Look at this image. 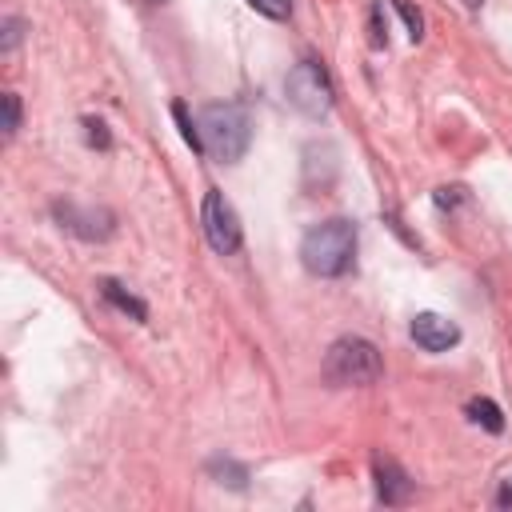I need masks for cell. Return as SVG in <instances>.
<instances>
[{"label": "cell", "instance_id": "5", "mask_svg": "<svg viewBox=\"0 0 512 512\" xmlns=\"http://www.w3.org/2000/svg\"><path fill=\"white\" fill-rule=\"evenodd\" d=\"M200 220H204V236H208V244L220 252V256H228V252H236L240 248V216H236V208L224 200V192H208L204 196V212H200Z\"/></svg>", "mask_w": 512, "mask_h": 512}, {"label": "cell", "instance_id": "16", "mask_svg": "<svg viewBox=\"0 0 512 512\" xmlns=\"http://www.w3.org/2000/svg\"><path fill=\"white\" fill-rule=\"evenodd\" d=\"M84 136H88V144L92 148H112V136H108V124L104 120H84Z\"/></svg>", "mask_w": 512, "mask_h": 512}, {"label": "cell", "instance_id": "13", "mask_svg": "<svg viewBox=\"0 0 512 512\" xmlns=\"http://www.w3.org/2000/svg\"><path fill=\"white\" fill-rule=\"evenodd\" d=\"M208 468H212V476H228L224 484H232V488H244V480H248V472L240 464H232V460H212Z\"/></svg>", "mask_w": 512, "mask_h": 512}, {"label": "cell", "instance_id": "4", "mask_svg": "<svg viewBox=\"0 0 512 512\" xmlns=\"http://www.w3.org/2000/svg\"><path fill=\"white\" fill-rule=\"evenodd\" d=\"M284 92H288V104H292L296 112L312 116V120H320V116L332 108V96H336L328 72H324L316 60H300V64L288 72Z\"/></svg>", "mask_w": 512, "mask_h": 512}, {"label": "cell", "instance_id": "10", "mask_svg": "<svg viewBox=\"0 0 512 512\" xmlns=\"http://www.w3.org/2000/svg\"><path fill=\"white\" fill-rule=\"evenodd\" d=\"M468 416H472L476 424H484L488 432H504V416H500V408H496L488 396H476V400H468Z\"/></svg>", "mask_w": 512, "mask_h": 512}, {"label": "cell", "instance_id": "2", "mask_svg": "<svg viewBox=\"0 0 512 512\" xmlns=\"http://www.w3.org/2000/svg\"><path fill=\"white\" fill-rule=\"evenodd\" d=\"M200 144L212 160L220 164H236L244 152H248V140H252V124H248V112L240 104H208L200 116Z\"/></svg>", "mask_w": 512, "mask_h": 512}, {"label": "cell", "instance_id": "6", "mask_svg": "<svg viewBox=\"0 0 512 512\" xmlns=\"http://www.w3.org/2000/svg\"><path fill=\"white\" fill-rule=\"evenodd\" d=\"M52 212H56V220H60L68 232H76V236H84V240H104V236H112V212H108V208L56 204Z\"/></svg>", "mask_w": 512, "mask_h": 512}, {"label": "cell", "instance_id": "20", "mask_svg": "<svg viewBox=\"0 0 512 512\" xmlns=\"http://www.w3.org/2000/svg\"><path fill=\"white\" fill-rule=\"evenodd\" d=\"M496 500H500V504H512V488H504V492H500Z\"/></svg>", "mask_w": 512, "mask_h": 512}, {"label": "cell", "instance_id": "3", "mask_svg": "<svg viewBox=\"0 0 512 512\" xmlns=\"http://www.w3.org/2000/svg\"><path fill=\"white\" fill-rule=\"evenodd\" d=\"M384 372L380 352L372 340L364 336H340L328 356H324V380L332 388H360V384H376Z\"/></svg>", "mask_w": 512, "mask_h": 512}, {"label": "cell", "instance_id": "21", "mask_svg": "<svg viewBox=\"0 0 512 512\" xmlns=\"http://www.w3.org/2000/svg\"><path fill=\"white\" fill-rule=\"evenodd\" d=\"M464 4H468V8H480V4H484V0H464Z\"/></svg>", "mask_w": 512, "mask_h": 512}, {"label": "cell", "instance_id": "1", "mask_svg": "<svg viewBox=\"0 0 512 512\" xmlns=\"http://www.w3.org/2000/svg\"><path fill=\"white\" fill-rule=\"evenodd\" d=\"M356 256V224L352 220H324L304 232L300 260L312 276H344Z\"/></svg>", "mask_w": 512, "mask_h": 512}, {"label": "cell", "instance_id": "18", "mask_svg": "<svg viewBox=\"0 0 512 512\" xmlns=\"http://www.w3.org/2000/svg\"><path fill=\"white\" fill-rule=\"evenodd\" d=\"M380 16H384V8L372 12V44H376V48H384V40H388V24H384Z\"/></svg>", "mask_w": 512, "mask_h": 512}, {"label": "cell", "instance_id": "12", "mask_svg": "<svg viewBox=\"0 0 512 512\" xmlns=\"http://www.w3.org/2000/svg\"><path fill=\"white\" fill-rule=\"evenodd\" d=\"M16 128H20V96L4 92V140H12Z\"/></svg>", "mask_w": 512, "mask_h": 512}, {"label": "cell", "instance_id": "19", "mask_svg": "<svg viewBox=\"0 0 512 512\" xmlns=\"http://www.w3.org/2000/svg\"><path fill=\"white\" fill-rule=\"evenodd\" d=\"M436 204H456V188H436Z\"/></svg>", "mask_w": 512, "mask_h": 512}, {"label": "cell", "instance_id": "7", "mask_svg": "<svg viewBox=\"0 0 512 512\" xmlns=\"http://www.w3.org/2000/svg\"><path fill=\"white\" fill-rule=\"evenodd\" d=\"M412 340L424 348V352H448L456 340H460V328L456 320L440 316V312H416L412 320Z\"/></svg>", "mask_w": 512, "mask_h": 512}, {"label": "cell", "instance_id": "17", "mask_svg": "<svg viewBox=\"0 0 512 512\" xmlns=\"http://www.w3.org/2000/svg\"><path fill=\"white\" fill-rule=\"evenodd\" d=\"M20 28H24V20H16V16H8V20H4V40H0V48H4V52H12V48L20 44Z\"/></svg>", "mask_w": 512, "mask_h": 512}, {"label": "cell", "instance_id": "15", "mask_svg": "<svg viewBox=\"0 0 512 512\" xmlns=\"http://www.w3.org/2000/svg\"><path fill=\"white\" fill-rule=\"evenodd\" d=\"M248 4L268 20H288L292 16V0H248Z\"/></svg>", "mask_w": 512, "mask_h": 512}, {"label": "cell", "instance_id": "11", "mask_svg": "<svg viewBox=\"0 0 512 512\" xmlns=\"http://www.w3.org/2000/svg\"><path fill=\"white\" fill-rule=\"evenodd\" d=\"M172 116H176V124H180V136H184V144L192 148V152H204V144H200V124L188 116V108L176 100L172 104Z\"/></svg>", "mask_w": 512, "mask_h": 512}, {"label": "cell", "instance_id": "14", "mask_svg": "<svg viewBox=\"0 0 512 512\" xmlns=\"http://www.w3.org/2000/svg\"><path fill=\"white\" fill-rule=\"evenodd\" d=\"M392 8L404 16V24H408V36H412V40H420V36H424V16H420V12H416L408 0H392Z\"/></svg>", "mask_w": 512, "mask_h": 512}, {"label": "cell", "instance_id": "8", "mask_svg": "<svg viewBox=\"0 0 512 512\" xmlns=\"http://www.w3.org/2000/svg\"><path fill=\"white\" fill-rule=\"evenodd\" d=\"M372 472H376V492H380L384 504H404L412 496V480H408V472L396 460L376 456L372 460Z\"/></svg>", "mask_w": 512, "mask_h": 512}, {"label": "cell", "instance_id": "9", "mask_svg": "<svg viewBox=\"0 0 512 512\" xmlns=\"http://www.w3.org/2000/svg\"><path fill=\"white\" fill-rule=\"evenodd\" d=\"M100 296H104L108 304H116L120 312H128L132 320H148V308H144V300H136V296L124 288V284H116V280H108V276L100 280Z\"/></svg>", "mask_w": 512, "mask_h": 512}]
</instances>
